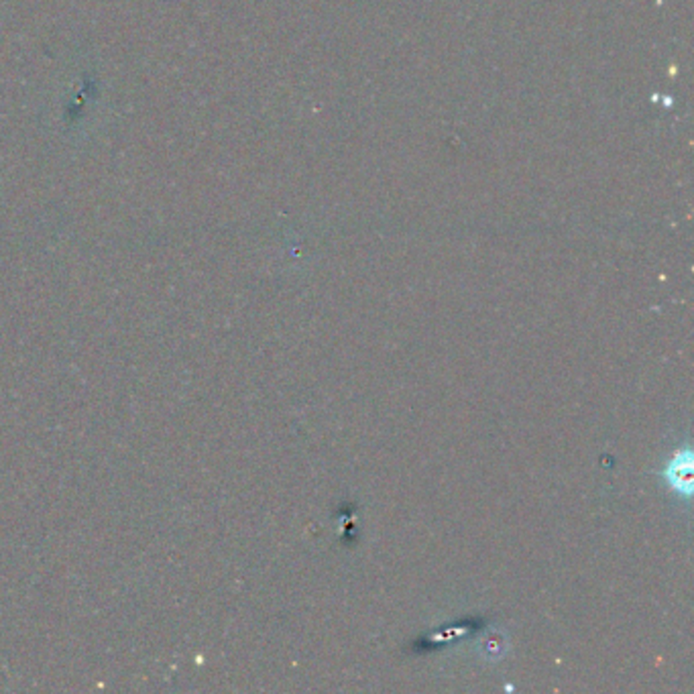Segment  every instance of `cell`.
<instances>
[{"mask_svg": "<svg viewBox=\"0 0 694 694\" xmlns=\"http://www.w3.org/2000/svg\"><path fill=\"white\" fill-rule=\"evenodd\" d=\"M666 477L670 481V485H672L678 491V493L690 495V489H692V456H690V450H684L682 455H676L674 463L668 466Z\"/></svg>", "mask_w": 694, "mask_h": 694, "instance_id": "6da1fadb", "label": "cell"}]
</instances>
